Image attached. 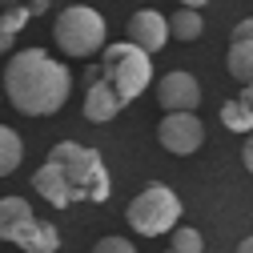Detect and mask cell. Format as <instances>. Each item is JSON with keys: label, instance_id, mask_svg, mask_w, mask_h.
Returning a JSON list of instances; mask_svg holds the SVG:
<instances>
[{"label": "cell", "instance_id": "obj_24", "mask_svg": "<svg viewBox=\"0 0 253 253\" xmlns=\"http://www.w3.org/2000/svg\"><path fill=\"white\" fill-rule=\"evenodd\" d=\"M237 97H241V101H245V105H249V109H253V81H245V88H241V92H237Z\"/></svg>", "mask_w": 253, "mask_h": 253}, {"label": "cell", "instance_id": "obj_19", "mask_svg": "<svg viewBox=\"0 0 253 253\" xmlns=\"http://www.w3.org/2000/svg\"><path fill=\"white\" fill-rule=\"evenodd\" d=\"M92 253H137L129 237H101L97 245H92Z\"/></svg>", "mask_w": 253, "mask_h": 253}, {"label": "cell", "instance_id": "obj_17", "mask_svg": "<svg viewBox=\"0 0 253 253\" xmlns=\"http://www.w3.org/2000/svg\"><path fill=\"white\" fill-rule=\"evenodd\" d=\"M169 253H205V237L189 225H173L169 229Z\"/></svg>", "mask_w": 253, "mask_h": 253}, {"label": "cell", "instance_id": "obj_13", "mask_svg": "<svg viewBox=\"0 0 253 253\" xmlns=\"http://www.w3.org/2000/svg\"><path fill=\"white\" fill-rule=\"evenodd\" d=\"M225 69L233 81H253V41H229V56H225Z\"/></svg>", "mask_w": 253, "mask_h": 253}, {"label": "cell", "instance_id": "obj_12", "mask_svg": "<svg viewBox=\"0 0 253 253\" xmlns=\"http://www.w3.org/2000/svg\"><path fill=\"white\" fill-rule=\"evenodd\" d=\"M33 221V205L24 197H0V241H12L20 225Z\"/></svg>", "mask_w": 253, "mask_h": 253}, {"label": "cell", "instance_id": "obj_2", "mask_svg": "<svg viewBox=\"0 0 253 253\" xmlns=\"http://www.w3.org/2000/svg\"><path fill=\"white\" fill-rule=\"evenodd\" d=\"M48 161L60 169V177H65L69 201H97V205L109 201L113 181H109V169H105L97 149L77 145V141H60V145H52Z\"/></svg>", "mask_w": 253, "mask_h": 253}, {"label": "cell", "instance_id": "obj_22", "mask_svg": "<svg viewBox=\"0 0 253 253\" xmlns=\"http://www.w3.org/2000/svg\"><path fill=\"white\" fill-rule=\"evenodd\" d=\"M20 4H28V12H44L52 0H20Z\"/></svg>", "mask_w": 253, "mask_h": 253}, {"label": "cell", "instance_id": "obj_16", "mask_svg": "<svg viewBox=\"0 0 253 253\" xmlns=\"http://www.w3.org/2000/svg\"><path fill=\"white\" fill-rule=\"evenodd\" d=\"M221 125H225L229 133H241V137H245V133L253 129V109H249L241 97H229L225 105H221Z\"/></svg>", "mask_w": 253, "mask_h": 253}, {"label": "cell", "instance_id": "obj_20", "mask_svg": "<svg viewBox=\"0 0 253 253\" xmlns=\"http://www.w3.org/2000/svg\"><path fill=\"white\" fill-rule=\"evenodd\" d=\"M241 161H245V169H249V177H253V129L245 133V145H241Z\"/></svg>", "mask_w": 253, "mask_h": 253}, {"label": "cell", "instance_id": "obj_5", "mask_svg": "<svg viewBox=\"0 0 253 253\" xmlns=\"http://www.w3.org/2000/svg\"><path fill=\"white\" fill-rule=\"evenodd\" d=\"M125 217H129L133 233H141V237H161V233H169L177 221H181V197L173 193L169 185L153 181V185H145L141 193L129 201Z\"/></svg>", "mask_w": 253, "mask_h": 253}, {"label": "cell", "instance_id": "obj_8", "mask_svg": "<svg viewBox=\"0 0 253 253\" xmlns=\"http://www.w3.org/2000/svg\"><path fill=\"white\" fill-rule=\"evenodd\" d=\"M129 41H133L137 48H145L149 56L161 52L165 41H169V20L157 12V8H141V12H133V16H129Z\"/></svg>", "mask_w": 253, "mask_h": 253}, {"label": "cell", "instance_id": "obj_6", "mask_svg": "<svg viewBox=\"0 0 253 253\" xmlns=\"http://www.w3.org/2000/svg\"><path fill=\"white\" fill-rule=\"evenodd\" d=\"M157 141H161L165 153L189 157L205 145V125L197 113H165L161 125H157Z\"/></svg>", "mask_w": 253, "mask_h": 253}, {"label": "cell", "instance_id": "obj_10", "mask_svg": "<svg viewBox=\"0 0 253 253\" xmlns=\"http://www.w3.org/2000/svg\"><path fill=\"white\" fill-rule=\"evenodd\" d=\"M81 109H84V121H92V125H109V121H113L125 105L117 101V92L109 88V81H101V77H97V81L88 84L84 105H81Z\"/></svg>", "mask_w": 253, "mask_h": 253}, {"label": "cell", "instance_id": "obj_18", "mask_svg": "<svg viewBox=\"0 0 253 253\" xmlns=\"http://www.w3.org/2000/svg\"><path fill=\"white\" fill-rule=\"evenodd\" d=\"M28 16H33V12H28V4H8L4 12H0V28H4V33H20V28L28 24Z\"/></svg>", "mask_w": 253, "mask_h": 253}, {"label": "cell", "instance_id": "obj_9", "mask_svg": "<svg viewBox=\"0 0 253 253\" xmlns=\"http://www.w3.org/2000/svg\"><path fill=\"white\" fill-rule=\"evenodd\" d=\"M12 245H20V253H56V249H60V229L52 225V221L33 217L28 225L16 229Z\"/></svg>", "mask_w": 253, "mask_h": 253}, {"label": "cell", "instance_id": "obj_1", "mask_svg": "<svg viewBox=\"0 0 253 253\" xmlns=\"http://www.w3.org/2000/svg\"><path fill=\"white\" fill-rule=\"evenodd\" d=\"M73 88V73L69 65L52 60L44 48H20L8 69H4V92L16 113L24 117H52L65 109Z\"/></svg>", "mask_w": 253, "mask_h": 253}, {"label": "cell", "instance_id": "obj_7", "mask_svg": "<svg viewBox=\"0 0 253 253\" xmlns=\"http://www.w3.org/2000/svg\"><path fill=\"white\" fill-rule=\"evenodd\" d=\"M157 101H161L165 113H197L201 105V84L197 77H189V73H165L161 81H157Z\"/></svg>", "mask_w": 253, "mask_h": 253}, {"label": "cell", "instance_id": "obj_3", "mask_svg": "<svg viewBox=\"0 0 253 253\" xmlns=\"http://www.w3.org/2000/svg\"><path fill=\"white\" fill-rule=\"evenodd\" d=\"M101 81H109V88L117 92L121 105H133L141 92L153 84V56H149L145 48H137L133 41L105 44V56H101Z\"/></svg>", "mask_w": 253, "mask_h": 253}, {"label": "cell", "instance_id": "obj_23", "mask_svg": "<svg viewBox=\"0 0 253 253\" xmlns=\"http://www.w3.org/2000/svg\"><path fill=\"white\" fill-rule=\"evenodd\" d=\"M12 41H16V37H12V33H4V28H0V56H4V52L12 48Z\"/></svg>", "mask_w": 253, "mask_h": 253}, {"label": "cell", "instance_id": "obj_14", "mask_svg": "<svg viewBox=\"0 0 253 253\" xmlns=\"http://www.w3.org/2000/svg\"><path fill=\"white\" fill-rule=\"evenodd\" d=\"M205 33V20H201V8H177L169 16V37L177 41H197Z\"/></svg>", "mask_w": 253, "mask_h": 253}, {"label": "cell", "instance_id": "obj_4", "mask_svg": "<svg viewBox=\"0 0 253 253\" xmlns=\"http://www.w3.org/2000/svg\"><path fill=\"white\" fill-rule=\"evenodd\" d=\"M105 37H109V24L97 8L88 4H73L56 16L52 24V41L65 56H92L105 48Z\"/></svg>", "mask_w": 253, "mask_h": 253}, {"label": "cell", "instance_id": "obj_11", "mask_svg": "<svg viewBox=\"0 0 253 253\" xmlns=\"http://www.w3.org/2000/svg\"><path fill=\"white\" fill-rule=\"evenodd\" d=\"M33 189H37L52 209H69V205H73V201H69V189H65V177H60V169L48 161V157H44V165L33 173Z\"/></svg>", "mask_w": 253, "mask_h": 253}, {"label": "cell", "instance_id": "obj_21", "mask_svg": "<svg viewBox=\"0 0 253 253\" xmlns=\"http://www.w3.org/2000/svg\"><path fill=\"white\" fill-rule=\"evenodd\" d=\"M233 41H253V16H245V20L233 28Z\"/></svg>", "mask_w": 253, "mask_h": 253}, {"label": "cell", "instance_id": "obj_25", "mask_svg": "<svg viewBox=\"0 0 253 253\" xmlns=\"http://www.w3.org/2000/svg\"><path fill=\"white\" fill-rule=\"evenodd\" d=\"M209 0H181V8H205Z\"/></svg>", "mask_w": 253, "mask_h": 253}, {"label": "cell", "instance_id": "obj_26", "mask_svg": "<svg viewBox=\"0 0 253 253\" xmlns=\"http://www.w3.org/2000/svg\"><path fill=\"white\" fill-rule=\"evenodd\" d=\"M237 253H253V233H249V237H245V241L237 245Z\"/></svg>", "mask_w": 253, "mask_h": 253}, {"label": "cell", "instance_id": "obj_15", "mask_svg": "<svg viewBox=\"0 0 253 253\" xmlns=\"http://www.w3.org/2000/svg\"><path fill=\"white\" fill-rule=\"evenodd\" d=\"M20 161H24V141L8 129V125H0V177L16 173Z\"/></svg>", "mask_w": 253, "mask_h": 253}]
</instances>
